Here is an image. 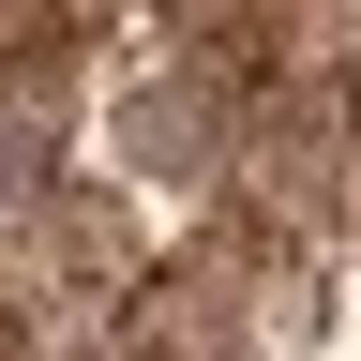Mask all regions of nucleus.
Listing matches in <instances>:
<instances>
[{
    "label": "nucleus",
    "instance_id": "obj_1",
    "mask_svg": "<svg viewBox=\"0 0 361 361\" xmlns=\"http://www.w3.org/2000/svg\"><path fill=\"white\" fill-rule=\"evenodd\" d=\"M45 180H61V135H45L30 106H0V241L45 211Z\"/></svg>",
    "mask_w": 361,
    "mask_h": 361
}]
</instances>
